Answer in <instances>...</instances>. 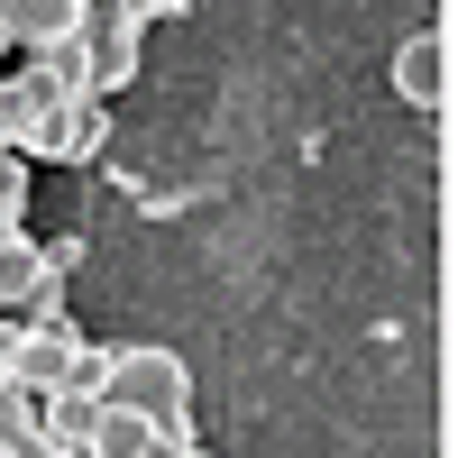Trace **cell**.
<instances>
[{
    "label": "cell",
    "instance_id": "cell-1",
    "mask_svg": "<svg viewBox=\"0 0 458 458\" xmlns=\"http://www.w3.org/2000/svg\"><path fill=\"white\" fill-rule=\"evenodd\" d=\"M101 403H110V412H138V422L157 431L165 449H193V440H183L193 376H183L174 349H120V358H110V376H101Z\"/></svg>",
    "mask_w": 458,
    "mask_h": 458
},
{
    "label": "cell",
    "instance_id": "cell-2",
    "mask_svg": "<svg viewBox=\"0 0 458 458\" xmlns=\"http://www.w3.org/2000/svg\"><path fill=\"white\" fill-rule=\"evenodd\" d=\"M138 37H147L138 10H83V28H73V55H83V92H92V101H110V92L138 73Z\"/></svg>",
    "mask_w": 458,
    "mask_h": 458
},
{
    "label": "cell",
    "instance_id": "cell-3",
    "mask_svg": "<svg viewBox=\"0 0 458 458\" xmlns=\"http://www.w3.org/2000/svg\"><path fill=\"white\" fill-rule=\"evenodd\" d=\"M73 349H83V339H73L64 321L10 330V386H19V394H55L64 376H73Z\"/></svg>",
    "mask_w": 458,
    "mask_h": 458
},
{
    "label": "cell",
    "instance_id": "cell-4",
    "mask_svg": "<svg viewBox=\"0 0 458 458\" xmlns=\"http://www.w3.org/2000/svg\"><path fill=\"white\" fill-rule=\"evenodd\" d=\"M394 92L403 110H449V28H422L394 47Z\"/></svg>",
    "mask_w": 458,
    "mask_h": 458
},
{
    "label": "cell",
    "instance_id": "cell-5",
    "mask_svg": "<svg viewBox=\"0 0 458 458\" xmlns=\"http://www.w3.org/2000/svg\"><path fill=\"white\" fill-rule=\"evenodd\" d=\"M73 28H83V0H0V47L55 55V47H73Z\"/></svg>",
    "mask_w": 458,
    "mask_h": 458
},
{
    "label": "cell",
    "instance_id": "cell-6",
    "mask_svg": "<svg viewBox=\"0 0 458 458\" xmlns=\"http://www.w3.org/2000/svg\"><path fill=\"white\" fill-rule=\"evenodd\" d=\"M83 458H174V449L147 431L138 412H110V403H101V412H92V431H83Z\"/></svg>",
    "mask_w": 458,
    "mask_h": 458
},
{
    "label": "cell",
    "instance_id": "cell-7",
    "mask_svg": "<svg viewBox=\"0 0 458 458\" xmlns=\"http://www.w3.org/2000/svg\"><path fill=\"white\" fill-rule=\"evenodd\" d=\"M92 147H101V101H64L55 110V120H47V138H37V157H92Z\"/></svg>",
    "mask_w": 458,
    "mask_h": 458
},
{
    "label": "cell",
    "instance_id": "cell-8",
    "mask_svg": "<svg viewBox=\"0 0 458 458\" xmlns=\"http://www.w3.org/2000/svg\"><path fill=\"white\" fill-rule=\"evenodd\" d=\"M47 284V266H37V239L28 229H0V302H28Z\"/></svg>",
    "mask_w": 458,
    "mask_h": 458
},
{
    "label": "cell",
    "instance_id": "cell-9",
    "mask_svg": "<svg viewBox=\"0 0 458 458\" xmlns=\"http://www.w3.org/2000/svg\"><path fill=\"white\" fill-rule=\"evenodd\" d=\"M19 202H28V157L0 147V229H19Z\"/></svg>",
    "mask_w": 458,
    "mask_h": 458
},
{
    "label": "cell",
    "instance_id": "cell-10",
    "mask_svg": "<svg viewBox=\"0 0 458 458\" xmlns=\"http://www.w3.org/2000/svg\"><path fill=\"white\" fill-rule=\"evenodd\" d=\"M0 394H10V330H0Z\"/></svg>",
    "mask_w": 458,
    "mask_h": 458
},
{
    "label": "cell",
    "instance_id": "cell-11",
    "mask_svg": "<svg viewBox=\"0 0 458 458\" xmlns=\"http://www.w3.org/2000/svg\"><path fill=\"white\" fill-rule=\"evenodd\" d=\"M174 458H211V449H174Z\"/></svg>",
    "mask_w": 458,
    "mask_h": 458
},
{
    "label": "cell",
    "instance_id": "cell-12",
    "mask_svg": "<svg viewBox=\"0 0 458 458\" xmlns=\"http://www.w3.org/2000/svg\"><path fill=\"white\" fill-rule=\"evenodd\" d=\"M0 458H19V449H0Z\"/></svg>",
    "mask_w": 458,
    "mask_h": 458
}]
</instances>
